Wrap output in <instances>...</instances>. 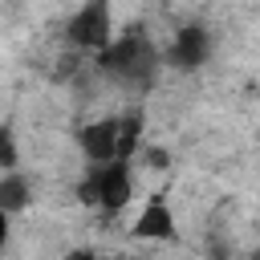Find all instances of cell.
<instances>
[{
	"label": "cell",
	"instance_id": "1",
	"mask_svg": "<svg viewBox=\"0 0 260 260\" xmlns=\"http://www.w3.org/2000/svg\"><path fill=\"white\" fill-rule=\"evenodd\" d=\"M98 61H102V69H106L110 77H118L122 85H146V81L154 77L158 61H162V53L154 49V41H150L142 28H130V32H122V37H114V41L98 53Z\"/></svg>",
	"mask_w": 260,
	"mask_h": 260
},
{
	"label": "cell",
	"instance_id": "7",
	"mask_svg": "<svg viewBox=\"0 0 260 260\" xmlns=\"http://www.w3.org/2000/svg\"><path fill=\"white\" fill-rule=\"evenodd\" d=\"M28 179L20 175V171H4L0 175V211L4 215H16V211H24L28 207Z\"/></svg>",
	"mask_w": 260,
	"mask_h": 260
},
{
	"label": "cell",
	"instance_id": "4",
	"mask_svg": "<svg viewBox=\"0 0 260 260\" xmlns=\"http://www.w3.org/2000/svg\"><path fill=\"white\" fill-rule=\"evenodd\" d=\"M77 146H81L85 162H110V158H122V126H118V118L85 122V126L77 130Z\"/></svg>",
	"mask_w": 260,
	"mask_h": 260
},
{
	"label": "cell",
	"instance_id": "5",
	"mask_svg": "<svg viewBox=\"0 0 260 260\" xmlns=\"http://www.w3.org/2000/svg\"><path fill=\"white\" fill-rule=\"evenodd\" d=\"M130 236H134V240H154V244L175 240V211H171V203L162 199V191L146 195V203H142L138 215H134Z\"/></svg>",
	"mask_w": 260,
	"mask_h": 260
},
{
	"label": "cell",
	"instance_id": "9",
	"mask_svg": "<svg viewBox=\"0 0 260 260\" xmlns=\"http://www.w3.org/2000/svg\"><path fill=\"white\" fill-rule=\"evenodd\" d=\"M61 260H118V256H102V252H93V248H73V252H65Z\"/></svg>",
	"mask_w": 260,
	"mask_h": 260
},
{
	"label": "cell",
	"instance_id": "2",
	"mask_svg": "<svg viewBox=\"0 0 260 260\" xmlns=\"http://www.w3.org/2000/svg\"><path fill=\"white\" fill-rule=\"evenodd\" d=\"M81 203L85 207H98L102 215H114L122 211L130 199H134V171H130V158H110V162H89L81 187H77Z\"/></svg>",
	"mask_w": 260,
	"mask_h": 260
},
{
	"label": "cell",
	"instance_id": "8",
	"mask_svg": "<svg viewBox=\"0 0 260 260\" xmlns=\"http://www.w3.org/2000/svg\"><path fill=\"white\" fill-rule=\"evenodd\" d=\"M16 167H20L16 134H12V126H0V175H4V171H16Z\"/></svg>",
	"mask_w": 260,
	"mask_h": 260
},
{
	"label": "cell",
	"instance_id": "6",
	"mask_svg": "<svg viewBox=\"0 0 260 260\" xmlns=\"http://www.w3.org/2000/svg\"><path fill=\"white\" fill-rule=\"evenodd\" d=\"M207 49H211L207 32L191 24V28H179V32H175V41L167 45V61H171L175 69H195V65L207 61Z\"/></svg>",
	"mask_w": 260,
	"mask_h": 260
},
{
	"label": "cell",
	"instance_id": "3",
	"mask_svg": "<svg viewBox=\"0 0 260 260\" xmlns=\"http://www.w3.org/2000/svg\"><path fill=\"white\" fill-rule=\"evenodd\" d=\"M65 41L73 49H85V53H102L110 41H114V12H110V0H85L69 24H65Z\"/></svg>",
	"mask_w": 260,
	"mask_h": 260
},
{
	"label": "cell",
	"instance_id": "10",
	"mask_svg": "<svg viewBox=\"0 0 260 260\" xmlns=\"http://www.w3.org/2000/svg\"><path fill=\"white\" fill-rule=\"evenodd\" d=\"M8 219H12V215L0 211V256H4V248H8Z\"/></svg>",
	"mask_w": 260,
	"mask_h": 260
},
{
	"label": "cell",
	"instance_id": "11",
	"mask_svg": "<svg viewBox=\"0 0 260 260\" xmlns=\"http://www.w3.org/2000/svg\"><path fill=\"white\" fill-rule=\"evenodd\" d=\"M252 260H260V248H256V256H252Z\"/></svg>",
	"mask_w": 260,
	"mask_h": 260
}]
</instances>
